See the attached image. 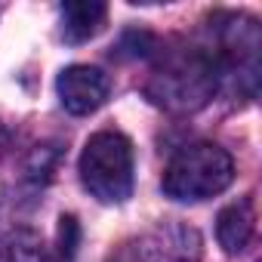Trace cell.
Wrapping results in <instances>:
<instances>
[{"label":"cell","mask_w":262,"mask_h":262,"mask_svg":"<svg viewBox=\"0 0 262 262\" xmlns=\"http://www.w3.org/2000/svg\"><path fill=\"white\" fill-rule=\"evenodd\" d=\"M234 179V161L213 142H194L173 155L164 170V194L182 204H198L225 191Z\"/></svg>","instance_id":"obj_1"},{"label":"cell","mask_w":262,"mask_h":262,"mask_svg":"<svg viewBox=\"0 0 262 262\" xmlns=\"http://www.w3.org/2000/svg\"><path fill=\"white\" fill-rule=\"evenodd\" d=\"M80 182L102 204H123L133 194V142L117 129H99L80 151Z\"/></svg>","instance_id":"obj_2"},{"label":"cell","mask_w":262,"mask_h":262,"mask_svg":"<svg viewBox=\"0 0 262 262\" xmlns=\"http://www.w3.org/2000/svg\"><path fill=\"white\" fill-rule=\"evenodd\" d=\"M216 90V74H213V65L207 59H182L176 65H170L164 74H161V93L158 102H167V105H176V108H191V105H201L207 102V96Z\"/></svg>","instance_id":"obj_3"},{"label":"cell","mask_w":262,"mask_h":262,"mask_svg":"<svg viewBox=\"0 0 262 262\" xmlns=\"http://www.w3.org/2000/svg\"><path fill=\"white\" fill-rule=\"evenodd\" d=\"M59 102L68 114H93L111 93V77L96 65H68L59 80Z\"/></svg>","instance_id":"obj_4"},{"label":"cell","mask_w":262,"mask_h":262,"mask_svg":"<svg viewBox=\"0 0 262 262\" xmlns=\"http://www.w3.org/2000/svg\"><path fill=\"white\" fill-rule=\"evenodd\" d=\"M256 234V207H253V198H241L234 204H228L219 219H216V237H219V247L228 253V256H237L250 247Z\"/></svg>","instance_id":"obj_5"},{"label":"cell","mask_w":262,"mask_h":262,"mask_svg":"<svg viewBox=\"0 0 262 262\" xmlns=\"http://www.w3.org/2000/svg\"><path fill=\"white\" fill-rule=\"evenodd\" d=\"M108 7L96 4V0H71L62 4V34L68 43H83L90 37H96L105 25Z\"/></svg>","instance_id":"obj_6"},{"label":"cell","mask_w":262,"mask_h":262,"mask_svg":"<svg viewBox=\"0 0 262 262\" xmlns=\"http://www.w3.org/2000/svg\"><path fill=\"white\" fill-rule=\"evenodd\" d=\"M0 262H43V244L31 228H16L0 237Z\"/></svg>","instance_id":"obj_7"},{"label":"cell","mask_w":262,"mask_h":262,"mask_svg":"<svg viewBox=\"0 0 262 262\" xmlns=\"http://www.w3.org/2000/svg\"><path fill=\"white\" fill-rule=\"evenodd\" d=\"M80 244V225L77 216H62L59 219V237H56V262H74Z\"/></svg>","instance_id":"obj_8"},{"label":"cell","mask_w":262,"mask_h":262,"mask_svg":"<svg viewBox=\"0 0 262 262\" xmlns=\"http://www.w3.org/2000/svg\"><path fill=\"white\" fill-rule=\"evenodd\" d=\"M4 142H7V136H4V129H0V151H4Z\"/></svg>","instance_id":"obj_9"},{"label":"cell","mask_w":262,"mask_h":262,"mask_svg":"<svg viewBox=\"0 0 262 262\" xmlns=\"http://www.w3.org/2000/svg\"><path fill=\"white\" fill-rule=\"evenodd\" d=\"M117 262H126V259H117Z\"/></svg>","instance_id":"obj_10"}]
</instances>
